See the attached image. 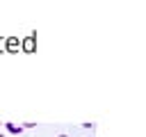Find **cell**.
Returning a JSON list of instances; mask_svg holds the SVG:
<instances>
[{
  "label": "cell",
  "mask_w": 146,
  "mask_h": 137,
  "mask_svg": "<svg viewBox=\"0 0 146 137\" xmlns=\"http://www.w3.org/2000/svg\"><path fill=\"white\" fill-rule=\"evenodd\" d=\"M2 41H5V39H2V37H0V53H2Z\"/></svg>",
  "instance_id": "277c9868"
},
{
  "label": "cell",
  "mask_w": 146,
  "mask_h": 137,
  "mask_svg": "<svg viewBox=\"0 0 146 137\" xmlns=\"http://www.w3.org/2000/svg\"><path fill=\"white\" fill-rule=\"evenodd\" d=\"M5 128H7L11 135H21V132H23V126H16V123H5Z\"/></svg>",
  "instance_id": "3957f363"
},
{
  "label": "cell",
  "mask_w": 146,
  "mask_h": 137,
  "mask_svg": "<svg viewBox=\"0 0 146 137\" xmlns=\"http://www.w3.org/2000/svg\"><path fill=\"white\" fill-rule=\"evenodd\" d=\"M21 50V39L18 37H7L2 41V53H18Z\"/></svg>",
  "instance_id": "6da1fadb"
},
{
  "label": "cell",
  "mask_w": 146,
  "mask_h": 137,
  "mask_svg": "<svg viewBox=\"0 0 146 137\" xmlns=\"http://www.w3.org/2000/svg\"><path fill=\"white\" fill-rule=\"evenodd\" d=\"M0 137H5V135H2V132H0Z\"/></svg>",
  "instance_id": "8992f818"
},
{
  "label": "cell",
  "mask_w": 146,
  "mask_h": 137,
  "mask_svg": "<svg viewBox=\"0 0 146 137\" xmlns=\"http://www.w3.org/2000/svg\"><path fill=\"white\" fill-rule=\"evenodd\" d=\"M21 50H23V53H27V55H32V53L36 50V37H34V34H30V37L21 39Z\"/></svg>",
  "instance_id": "7a4b0ae2"
},
{
  "label": "cell",
  "mask_w": 146,
  "mask_h": 137,
  "mask_svg": "<svg viewBox=\"0 0 146 137\" xmlns=\"http://www.w3.org/2000/svg\"><path fill=\"white\" fill-rule=\"evenodd\" d=\"M57 137H68V135H66V132H62V135H57Z\"/></svg>",
  "instance_id": "5b68a950"
}]
</instances>
